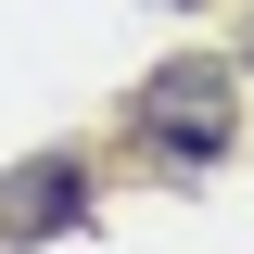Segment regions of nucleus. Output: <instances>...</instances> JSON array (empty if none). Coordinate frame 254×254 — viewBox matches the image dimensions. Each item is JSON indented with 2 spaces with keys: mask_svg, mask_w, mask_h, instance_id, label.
Returning a JSON list of instances; mask_svg holds the SVG:
<instances>
[{
  "mask_svg": "<svg viewBox=\"0 0 254 254\" xmlns=\"http://www.w3.org/2000/svg\"><path fill=\"white\" fill-rule=\"evenodd\" d=\"M127 127H140L153 165H216L229 127H242V89H229V64H165V76H140Z\"/></svg>",
  "mask_w": 254,
  "mask_h": 254,
  "instance_id": "nucleus-1",
  "label": "nucleus"
},
{
  "mask_svg": "<svg viewBox=\"0 0 254 254\" xmlns=\"http://www.w3.org/2000/svg\"><path fill=\"white\" fill-rule=\"evenodd\" d=\"M76 203H89V165H76V153L26 165V178H13V203H0V242H38V229H64Z\"/></svg>",
  "mask_w": 254,
  "mask_h": 254,
  "instance_id": "nucleus-2",
  "label": "nucleus"
}]
</instances>
